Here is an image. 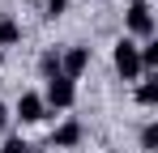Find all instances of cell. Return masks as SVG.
Wrapping results in <instances>:
<instances>
[{
	"instance_id": "6da1fadb",
	"label": "cell",
	"mask_w": 158,
	"mask_h": 153,
	"mask_svg": "<svg viewBox=\"0 0 158 153\" xmlns=\"http://www.w3.org/2000/svg\"><path fill=\"white\" fill-rule=\"evenodd\" d=\"M124 30L137 34V38H154V9H150V0H132V4H128Z\"/></svg>"
},
{
	"instance_id": "52a82bcc",
	"label": "cell",
	"mask_w": 158,
	"mask_h": 153,
	"mask_svg": "<svg viewBox=\"0 0 158 153\" xmlns=\"http://www.w3.org/2000/svg\"><path fill=\"white\" fill-rule=\"evenodd\" d=\"M13 43H22V26L13 22V17H4V13H0V51L13 47Z\"/></svg>"
},
{
	"instance_id": "4fadbf2b",
	"label": "cell",
	"mask_w": 158,
	"mask_h": 153,
	"mask_svg": "<svg viewBox=\"0 0 158 153\" xmlns=\"http://www.w3.org/2000/svg\"><path fill=\"white\" fill-rule=\"evenodd\" d=\"M9 119H13V115H9V106H4V102H0V132H4V128H9Z\"/></svg>"
},
{
	"instance_id": "5bb4252c",
	"label": "cell",
	"mask_w": 158,
	"mask_h": 153,
	"mask_svg": "<svg viewBox=\"0 0 158 153\" xmlns=\"http://www.w3.org/2000/svg\"><path fill=\"white\" fill-rule=\"evenodd\" d=\"M0 60H4V51H0Z\"/></svg>"
},
{
	"instance_id": "8fae6325",
	"label": "cell",
	"mask_w": 158,
	"mask_h": 153,
	"mask_svg": "<svg viewBox=\"0 0 158 153\" xmlns=\"http://www.w3.org/2000/svg\"><path fill=\"white\" fill-rule=\"evenodd\" d=\"M141 149H150V153L158 149V124H145V128H141Z\"/></svg>"
},
{
	"instance_id": "9c48e42d",
	"label": "cell",
	"mask_w": 158,
	"mask_h": 153,
	"mask_svg": "<svg viewBox=\"0 0 158 153\" xmlns=\"http://www.w3.org/2000/svg\"><path fill=\"white\" fill-rule=\"evenodd\" d=\"M39 73L43 76H60V51L56 47H47L43 55H39Z\"/></svg>"
},
{
	"instance_id": "5b68a950",
	"label": "cell",
	"mask_w": 158,
	"mask_h": 153,
	"mask_svg": "<svg viewBox=\"0 0 158 153\" xmlns=\"http://www.w3.org/2000/svg\"><path fill=\"white\" fill-rule=\"evenodd\" d=\"M85 68H90V47H81V43H77V47L60 51V73L69 76V81H77Z\"/></svg>"
},
{
	"instance_id": "30bf717a",
	"label": "cell",
	"mask_w": 158,
	"mask_h": 153,
	"mask_svg": "<svg viewBox=\"0 0 158 153\" xmlns=\"http://www.w3.org/2000/svg\"><path fill=\"white\" fill-rule=\"evenodd\" d=\"M0 153H34V149H30V140H22V136H4Z\"/></svg>"
},
{
	"instance_id": "7c38bea8",
	"label": "cell",
	"mask_w": 158,
	"mask_h": 153,
	"mask_svg": "<svg viewBox=\"0 0 158 153\" xmlns=\"http://www.w3.org/2000/svg\"><path fill=\"white\" fill-rule=\"evenodd\" d=\"M69 4H73V0H47V17H60Z\"/></svg>"
},
{
	"instance_id": "3957f363",
	"label": "cell",
	"mask_w": 158,
	"mask_h": 153,
	"mask_svg": "<svg viewBox=\"0 0 158 153\" xmlns=\"http://www.w3.org/2000/svg\"><path fill=\"white\" fill-rule=\"evenodd\" d=\"M111 60H115V73L124 76V81H141V55H137V43L132 38H120L115 51H111Z\"/></svg>"
},
{
	"instance_id": "7a4b0ae2",
	"label": "cell",
	"mask_w": 158,
	"mask_h": 153,
	"mask_svg": "<svg viewBox=\"0 0 158 153\" xmlns=\"http://www.w3.org/2000/svg\"><path fill=\"white\" fill-rule=\"evenodd\" d=\"M43 102H47V111H69L73 102H77V85L69 81V76L60 73V76H47V89H43Z\"/></svg>"
},
{
	"instance_id": "277c9868",
	"label": "cell",
	"mask_w": 158,
	"mask_h": 153,
	"mask_svg": "<svg viewBox=\"0 0 158 153\" xmlns=\"http://www.w3.org/2000/svg\"><path fill=\"white\" fill-rule=\"evenodd\" d=\"M13 119H22V124H43V119H47V102H43V94L26 89V94L17 98V106H13Z\"/></svg>"
},
{
	"instance_id": "8992f818",
	"label": "cell",
	"mask_w": 158,
	"mask_h": 153,
	"mask_svg": "<svg viewBox=\"0 0 158 153\" xmlns=\"http://www.w3.org/2000/svg\"><path fill=\"white\" fill-rule=\"evenodd\" d=\"M81 136H85V128H81L77 119H64V124L52 132V145L56 149H73V145H81Z\"/></svg>"
},
{
	"instance_id": "ba28073f",
	"label": "cell",
	"mask_w": 158,
	"mask_h": 153,
	"mask_svg": "<svg viewBox=\"0 0 158 153\" xmlns=\"http://www.w3.org/2000/svg\"><path fill=\"white\" fill-rule=\"evenodd\" d=\"M137 102H141V106H154V102H158V76L154 73L137 85Z\"/></svg>"
}]
</instances>
